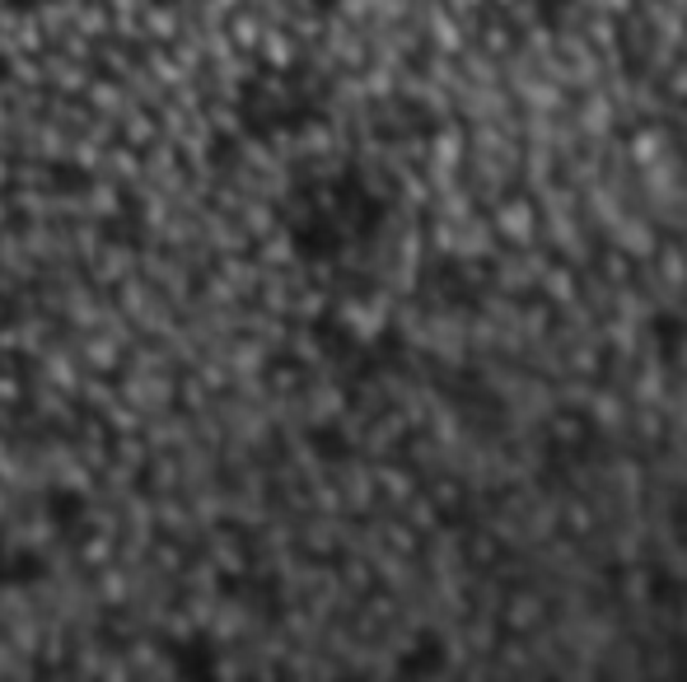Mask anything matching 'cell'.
I'll return each mask as SVG.
<instances>
[{"instance_id": "1", "label": "cell", "mask_w": 687, "mask_h": 682, "mask_svg": "<svg viewBox=\"0 0 687 682\" xmlns=\"http://www.w3.org/2000/svg\"><path fill=\"white\" fill-rule=\"evenodd\" d=\"M235 118L248 136L258 141H277V136L313 127V99L309 84H300V71L290 66H267L253 80H243L235 94Z\"/></svg>"}]
</instances>
